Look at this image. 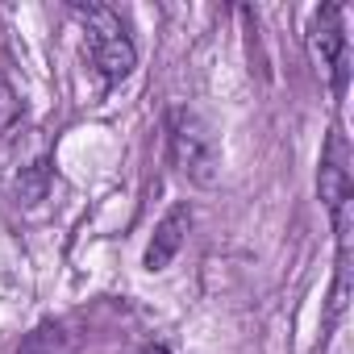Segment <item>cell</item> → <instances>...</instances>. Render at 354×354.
Listing matches in <instances>:
<instances>
[{"label": "cell", "instance_id": "277c9868", "mask_svg": "<svg viewBox=\"0 0 354 354\" xmlns=\"http://www.w3.org/2000/svg\"><path fill=\"white\" fill-rule=\"evenodd\" d=\"M321 201L333 209V217L342 213V205L350 201V167H346V138L333 129L325 142V158H321Z\"/></svg>", "mask_w": 354, "mask_h": 354}, {"label": "cell", "instance_id": "3957f363", "mask_svg": "<svg viewBox=\"0 0 354 354\" xmlns=\"http://www.w3.org/2000/svg\"><path fill=\"white\" fill-rule=\"evenodd\" d=\"M308 50H313V63L333 80V88H342L346 84V34H342V9L337 5L317 9L313 30H308Z\"/></svg>", "mask_w": 354, "mask_h": 354}, {"label": "cell", "instance_id": "7a4b0ae2", "mask_svg": "<svg viewBox=\"0 0 354 354\" xmlns=\"http://www.w3.org/2000/svg\"><path fill=\"white\" fill-rule=\"evenodd\" d=\"M71 13L84 21V34H88V55L96 63V71L104 80H125L138 63V50L121 26V17L109 9V5H71Z\"/></svg>", "mask_w": 354, "mask_h": 354}, {"label": "cell", "instance_id": "52a82bcc", "mask_svg": "<svg viewBox=\"0 0 354 354\" xmlns=\"http://www.w3.org/2000/svg\"><path fill=\"white\" fill-rule=\"evenodd\" d=\"M138 354H171V350H167V346H142Z\"/></svg>", "mask_w": 354, "mask_h": 354}, {"label": "cell", "instance_id": "5b68a950", "mask_svg": "<svg viewBox=\"0 0 354 354\" xmlns=\"http://www.w3.org/2000/svg\"><path fill=\"white\" fill-rule=\"evenodd\" d=\"M188 225H192L188 205H175V209L158 221V230H154V238H150V246H146V271L171 267V259L180 254V246H184V238H188Z\"/></svg>", "mask_w": 354, "mask_h": 354}, {"label": "cell", "instance_id": "6da1fadb", "mask_svg": "<svg viewBox=\"0 0 354 354\" xmlns=\"http://www.w3.org/2000/svg\"><path fill=\"white\" fill-rule=\"evenodd\" d=\"M167 154L171 167L184 175L188 184L213 188L221 175V150H217V133L213 125L196 113V109H171L167 121Z\"/></svg>", "mask_w": 354, "mask_h": 354}, {"label": "cell", "instance_id": "8992f818", "mask_svg": "<svg viewBox=\"0 0 354 354\" xmlns=\"http://www.w3.org/2000/svg\"><path fill=\"white\" fill-rule=\"evenodd\" d=\"M17 354H50V350L42 346V337H30V342H26V346H21Z\"/></svg>", "mask_w": 354, "mask_h": 354}]
</instances>
